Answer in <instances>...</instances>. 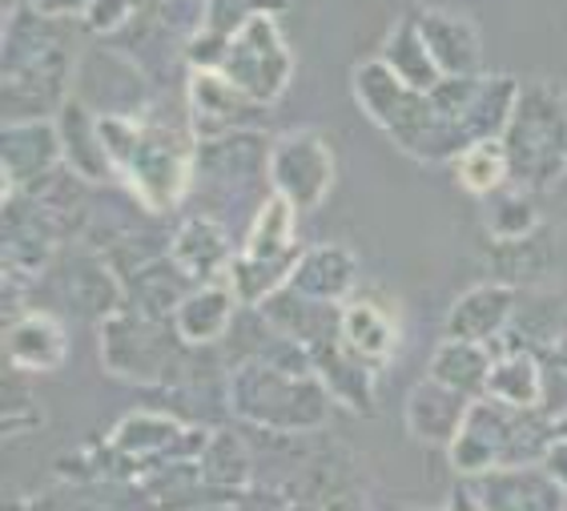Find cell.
<instances>
[{
    "mask_svg": "<svg viewBox=\"0 0 567 511\" xmlns=\"http://www.w3.org/2000/svg\"><path fill=\"white\" fill-rule=\"evenodd\" d=\"M451 174L463 194L487 202L492 194L512 185V162L503 150V137H487V142H471L467 150H458V157L451 162Z\"/></svg>",
    "mask_w": 567,
    "mask_h": 511,
    "instance_id": "obj_31",
    "label": "cell"
},
{
    "mask_svg": "<svg viewBox=\"0 0 567 511\" xmlns=\"http://www.w3.org/2000/svg\"><path fill=\"white\" fill-rule=\"evenodd\" d=\"M512 182L547 194L567 182V89L559 81H524L515 113L503 130Z\"/></svg>",
    "mask_w": 567,
    "mask_h": 511,
    "instance_id": "obj_5",
    "label": "cell"
},
{
    "mask_svg": "<svg viewBox=\"0 0 567 511\" xmlns=\"http://www.w3.org/2000/svg\"><path fill=\"white\" fill-rule=\"evenodd\" d=\"M234 242L229 229L221 222H214L209 214H189L186 222H177V229L169 234V258L174 266L189 278V286L221 283L234 262Z\"/></svg>",
    "mask_w": 567,
    "mask_h": 511,
    "instance_id": "obj_18",
    "label": "cell"
},
{
    "mask_svg": "<svg viewBox=\"0 0 567 511\" xmlns=\"http://www.w3.org/2000/svg\"><path fill=\"white\" fill-rule=\"evenodd\" d=\"M374 57H379L382 65L391 69L399 81H406L411 89H423V93H431V89L443 81L435 57H431L423 33H419V24L411 21V12H403V17L386 29V37H382L379 53Z\"/></svg>",
    "mask_w": 567,
    "mask_h": 511,
    "instance_id": "obj_29",
    "label": "cell"
},
{
    "mask_svg": "<svg viewBox=\"0 0 567 511\" xmlns=\"http://www.w3.org/2000/svg\"><path fill=\"white\" fill-rule=\"evenodd\" d=\"M539 468L547 471V476L556 479L559 488L567 491V439H551L544 451V459H539Z\"/></svg>",
    "mask_w": 567,
    "mask_h": 511,
    "instance_id": "obj_36",
    "label": "cell"
},
{
    "mask_svg": "<svg viewBox=\"0 0 567 511\" xmlns=\"http://www.w3.org/2000/svg\"><path fill=\"white\" fill-rule=\"evenodd\" d=\"M547 443H551V415L475 399L458 439L447 447V459L463 479H475L499 468H532L544 459Z\"/></svg>",
    "mask_w": 567,
    "mask_h": 511,
    "instance_id": "obj_6",
    "label": "cell"
},
{
    "mask_svg": "<svg viewBox=\"0 0 567 511\" xmlns=\"http://www.w3.org/2000/svg\"><path fill=\"white\" fill-rule=\"evenodd\" d=\"M411 21L419 24L426 49L435 57L443 76H480L487 73V53H483V33L475 17L447 4H415Z\"/></svg>",
    "mask_w": 567,
    "mask_h": 511,
    "instance_id": "obj_14",
    "label": "cell"
},
{
    "mask_svg": "<svg viewBox=\"0 0 567 511\" xmlns=\"http://www.w3.org/2000/svg\"><path fill=\"white\" fill-rule=\"evenodd\" d=\"M137 4L142 0H93L85 9V17H81V24H85L89 33L113 41L121 29H130V21L137 17Z\"/></svg>",
    "mask_w": 567,
    "mask_h": 511,
    "instance_id": "obj_35",
    "label": "cell"
},
{
    "mask_svg": "<svg viewBox=\"0 0 567 511\" xmlns=\"http://www.w3.org/2000/svg\"><path fill=\"white\" fill-rule=\"evenodd\" d=\"M97 117L113 177H121V185L150 214L182 206V197L194 185L197 162V133L189 125V113L174 117L150 101L137 113H97Z\"/></svg>",
    "mask_w": 567,
    "mask_h": 511,
    "instance_id": "obj_1",
    "label": "cell"
},
{
    "mask_svg": "<svg viewBox=\"0 0 567 511\" xmlns=\"http://www.w3.org/2000/svg\"><path fill=\"white\" fill-rule=\"evenodd\" d=\"M298 218L302 214L286 197L270 194L266 206L246 226V234H241V246L234 254V262H229L226 283L234 286V294H238V303L246 310L262 306L270 294H278L290 283V274H295L298 258L306 251L298 242Z\"/></svg>",
    "mask_w": 567,
    "mask_h": 511,
    "instance_id": "obj_7",
    "label": "cell"
},
{
    "mask_svg": "<svg viewBox=\"0 0 567 511\" xmlns=\"http://www.w3.org/2000/svg\"><path fill=\"white\" fill-rule=\"evenodd\" d=\"M492 270L512 290H539L556 274V242L544 226L519 242H492Z\"/></svg>",
    "mask_w": 567,
    "mask_h": 511,
    "instance_id": "obj_27",
    "label": "cell"
},
{
    "mask_svg": "<svg viewBox=\"0 0 567 511\" xmlns=\"http://www.w3.org/2000/svg\"><path fill=\"white\" fill-rule=\"evenodd\" d=\"M4 355L17 370L53 375L69 362V330L49 310H24L4 323Z\"/></svg>",
    "mask_w": 567,
    "mask_h": 511,
    "instance_id": "obj_23",
    "label": "cell"
},
{
    "mask_svg": "<svg viewBox=\"0 0 567 511\" xmlns=\"http://www.w3.org/2000/svg\"><path fill=\"white\" fill-rule=\"evenodd\" d=\"M110 451L125 463H137V468L162 471L174 468V463H194L202 459L209 443V431L202 423H186V419H174V415H157V411H130L121 415V423L110 431Z\"/></svg>",
    "mask_w": 567,
    "mask_h": 511,
    "instance_id": "obj_11",
    "label": "cell"
},
{
    "mask_svg": "<svg viewBox=\"0 0 567 511\" xmlns=\"http://www.w3.org/2000/svg\"><path fill=\"white\" fill-rule=\"evenodd\" d=\"M451 511H567V491L539 463L499 468L467 479L455 491Z\"/></svg>",
    "mask_w": 567,
    "mask_h": 511,
    "instance_id": "obj_13",
    "label": "cell"
},
{
    "mask_svg": "<svg viewBox=\"0 0 567 511\" xmlns=\"http://www.w3.org/2000/svg\"><path fill=\"white\" fill-rule=\"evenodd\" d=\"M322 511H371L359 495H334V500L322 503Z\"/></svg>",
    "mask_w": 567,
    "mask_h": 511,
    "instance_id": "obj_38",
    "label": "cell"
},
{
    "mask_svg": "<svg viewBox=\"0 0 567 511\" xmlns=\"http://www.w3.org/2000/svg\"><path fill=\"white\" fill-rule=\"evenodd\" d=\"M238 310H246V306L238 303L234 286L221 278V283L194 286V290L177 303L169 327H174V335L182 338L189 350H206V347H218L221 338L238 327Z\"/></svg>",
    "mask_w": 567,
    "mask_h": 511,
    "instance_id": "obj_20",
    "label": "cell"
},
{
    "mask_svg": "<svg viewBox=\"0 0 567 511\" xmlns=\"http://www.w3.org/2000/svg\"><path fill=\"white\" fill-rule=\"evenodd\" d=\"M295 49L278 24V12H254L226 37L218 73L229 76L246 98L274 110L295 81Z\"/></svg>",
    "mask_w": 567,
    "mask_h": 511,
    "instance_id": "obj_9",
    "label": "cell"
},
{
    "mask_svg": "<svg viewBox=\"0 0 567 511\" xmlns=\"http://www.w3.org/2000/svg\"><path fill=\"white\" fill-rule=\"evenodd\" d=\"M471 407H475L471 395L455 391V387H443L431 375H423L403 402L406 436L423 447H443L447 451L458 439V431H463V423H467Z\"/></svg>",
    "mask_w": 567,
    "mask_h": 511,
    "instance_id": "obj_16",
    "label": "cell"
},
{
    "mask_svg": "<svg viewBox=\"0 0 567 511\" xmlns=\"http://www.w3.org/2000/svg\"><path fill=\"white\" fill-rule=\"evenodd\" d=\"M186 113L197 142H214V137H229V133L246 130H266V117H270L266 105L246 98L218 69H186Z\"/></svg>",
    "mask_w": 567,
    "mask_h": 511,
    "instance_id": "obj_12",
    "label": "cell"
},
{
    "mask_svg": "<svg viewBox=\"0 0 567 511\" xmlns=\"http://www.w3.org/2000/svg\"><path fill=\"white\" fill-rule=\"evenodd\" d=\"M483 222H487L492 242H519V238H527V234H535V229L544 226L535 194L532 190H524V185H515V182L507 185V190H499V194L487 197V214H483Z\"/></svg>",
    "mask_w": 567,
    "mask_h": 511,
    "instance_id": "obj_33",
    "label": "cell"
},
{
    "mask_svg": "<svg viewBox=\"0 0 567 511\" xmlns=\"http://www.w3.org/2000/svg\"><path fill=\"white\" fill-rule=\"evenodd\" d=\"M310 362H315V375L327 382V391L334 395L339 407H347L354 415L374 411V399H379V367L362 362L359 355H350L342 347V338H330V343L310 350Z\"/></svg>",
    "mask_w": 567,
    "mask_h": 511,
    "instance_id": "obj_25",
    "label": "cell"
},
{
    "mask_svg": "<svg viewBox=\"0 0 567 511\" xmlns=\"http://www.w3.org/2000/svg\"><path fill=\"white\" fill-rule=\"evenodd\" d=\"M487 350H492V375H487L483 399L519 407V411H539V402H544V362H539V355L524 347L515 330L499 335Z\"/></svg>",
    "mask_w": 567,
    "mask_h": 511,
    "instance_id": "obj_21",
    "label": "cell"
},
{
    "mask_svg": "<svg viewBox=\"0 0 567 511\" xmlns=\"http://www.w3.org/2000/svg\"><path fill=\"white\" fill-rule=\"evenodd\" d=\"M515 310H519V290H512V286L495 283V278L471 286V290H463L451 303L443 338H463V343L492 347L495 338L512 330Z\"/></svg>",
    "mask_w": 567,
    "mask_h": 511,
    "instance_id": "obj_17",
    "label": "cell"
},
{
    "mask_svg": "<svg viewBox=\"0 0 567 511\" xmlns=\"http://www.w3.org/2000/svg\"><path fill=\"white\" fill-rule=\"evenodd\" d=\"M69 24L73 21L44 17L37 4L4 17V41H0L4 125L56 117L76 93V49Z\"/></svg>",
    "mask_w": 567,
    "mask_h": 511,
    "instance_id": "obj_2",
    "label": "cell"
},
{
    "mask_svg": "<svg viewBox=\"0 0 567 511\" xmlns=\"http://www.w3.org/2000/svg\"><path fill=\"white\" fill-rule=\"evenodd\" d=\"M33 4L44 17H56V21H81L93 0H33Z\"/></svg>",
    "mask_w": 567,
    "mask_h": 511,
    "instance_id": "obj_37",
    "label": "cell"
},
{
    "mask_svg": "<svg viewBox=\"0 0 567 511\" xmlns=\"http://www.w3.org/2000/svg\"><path fill=\"white\" fill-rule=\"evenodd\" d=\"M44 427V402L33 391L4 387V439L29 436Z\"/></svg>",
    "mask_w": 567,
    "mask_h": 511,
    "instance_id": "obj_34",
    "label": "cell"
},
{
    "mask_svg": "<svg viewBox=\"0 0 567 511\" xmlns=\"http://www.w3.org/2000/svg\"><path fill=\"white\" fill-rule=\"evenodd\" d=\"M169 318H157L142 306L125 303L113 318L101 323V367L105 375L133 387H169L186 362V343L165 327Z\"/></svg>",
    "mask_w": 567,
    "mask_h": 511,
    "instance_id": "obj_8",
    "label": "cell"
},
{
    "mask_svg": "<svg viewBox=\"0 0 567 511\" xmlns=\"http://www.w3.org/2000/svg\"><path fill=\"white\" fill-rule=\"evenodd\" d=\"M426 375L435 382H443V387H455V391L471 395V399H483L487 395V375H492V350L483 347V343L443 338L431 350Z\"/></svg>",
    "mask_w": 567,
    "mask_h": 511,
    "instance_id": "obj_30",
    "label": "cell"
},
{
    "mask_svg": "<svg viewBox=\"0 0 567 511\" xmlns=\"http://www.w3.org/2000/svg\"><path fill=\"white\" fill-rule=\"evenodd\" d=\"M56 133H61V153H65V170H73L85 185L110 182L113 165L105 142H101V117L85 98H69L65 110L56 113Z\"/></svg>",
    "mask_w": 567,
    "mask_h": 511,
    "instance_id": "obj_24",
    "label": "cell"
},
{
    "mask_svg": "<svg viewBox=\"0 0 567 511\" xmlns=\"http://www.w3.org/2000/svg\"><path fill=\"white\" fill-rule=\"evenodd\" d=\"M125 303H130V294H125V283H121V274L113 270L110 258L85 254V258L69 270V306H73L81 318H89V323L101 327V323L117 315Z\"/></svg>",
    "mask_w": 567,
    "mask_h": 511,
    "instance_id": "obj_28",
    "label": "cell"
},
{
    "mask_svg": "<svg viewBox=\"0 0 567 511\" xmlns=\"http://www.w3.org/2000/svg\"><path fill=\"white\" fill-rule=\"evenodd\" d=\"M350 89H354L359 110L367 113L411 162L451 165L458 157L463 142H458V133L451 130L447 121L439 117V110L431 105V93L399 81L379 57H367V61L354 65Z\"/></svg>",
    "mask_w": 567,
    "mask_h": 511,
    "instance_id": "obj_4",
    "label": "cell"
},
{
    "mask_svg": "<svg viewBox=\"0 0 567 511\" xmlns=\"http://www.w3.org/2000/svg\"><path fill=\"white\" fill-rule=\"evenodd\" d=\"M226 407L234 419L274 436H310L330 423L334 395L315 370H295L262 355H246L229 370Z\"/></svg>",
    "mask_w": 567,
    "mask_h": 511,
    "instance_id": "obj_3",
    "label": "cell"
},
{
    "mask_svg": "<svg viewBox=\"0 0 567 511\" xmlns=\"http://www.w3.org/2000/svg\"><path fill=\"white\" fill-rule=\"evenodd\" d=\"M551 439H567V411L551 415Z\"/></svg>",
    "mask_w": 567,
    "mask_h": 511,
    "instance_id": "obj_39",
    "label": "cell"
},
{
    "mask_svg": "<svg viewBox=\"0 0 567 511\" xmlns=\"http://www.w3.org/2000/svg\"><path fill=\"white\" fill-rule=\"evenodd\" d=\"M250 451L234 431H209V443L197 459L202 483L214 491H241L250 483Z\"/></svg>",
    "mask_w": 567,
    "mask_h": 511,
    "instance_id": "obj_32",
    "label": "cell"
},
{
    "mask_svg": "<svg viewBox=\"0 0 567 511\" xmlns=\"http://www.w3.org/2000/svg\"><path fill=\"white\" fill-rule=\"evenodd\" d=\"M65 165L56 117L49 121H12L0 137V174H4V197L24 194L49 174Z\"/></svg>",
    "mask_w": 567,
    "mask_h": 511,
    "instance_id": "obj_15",
    "label": "cell"
},
{
    "mask_svg": "<svg viewBox=\"0 0 567 511\" xmlns=\"http://www.w3.org/2000/svg\"><path fill=\"white\" fill-rule=\"evenodd\" d=\"M266 170H270L274 194L286 197L298 214H315L334 194L339 153H334L330 137H322L315 125H298V130L274 133Z\"/></svg>",
    "mask_w": 567,
    "mask_h": 511,
    "instance_id": "obj_10",
    "label": "cell"
},
{
    "mask_svg": "<svg viewBox=\"0 0 567 511\" xmlns=\"http://www.w3.org/2000/svg\"><path fill=\"white\" fill-rule=\"evenodd\" d=\"M4 4V17H12V12H21V9H29L33 0H0Z\"/></svg>",
    "mask_w": 567,
    "mask_h": 511,
    "instance_id": "obj_40",
    "label": "cell"
},
{
    "mask_svg": "<svg viewBox=\"0 0 567 511\" xmlns=\"http://www.w3.org/2000/svg\"><path fill=\"white\" fill-rule=\"evenodd\" d=\"M359 278H362L359 254L350 251L347 242H315V246L302 251V258H298L295 274H290L286 286H295L298 294L318 298V303L347 306L359 294Z\"/></svg>",
    "mask_w": 567,
    "mask_h": 511,
    "instance_id": "obj_19",
    "label": "cell"
},
{
    "mask_svg": "<svg viewBox=\"0 0 567 511\" xmlns=\"http://www.w3.org/2000/svg\"><path fill=\"white\" fill-rule=\"evenodd\" d=\"M4 511H29V503H24V500H12V503H4Z\"/></svg>",
    "mask_w": 567,
    "mask_h": 511,
    "instance_id": "obj_41",
    "label": "cell"
},
{
    "mask_svg": "<svg viewBox=\"0 0 567 511\" xmlns=\"http://www.w3.org/2000/svg\"><path fill=\"white\" fill-rule=\"evenodd\" d=\"M339 338L350 355H359L362 362H371V367L382 370L399 355V318H394V310H386L379 298L354 294V298L342 306Z\"/></svg>",
    "mask_w": 567,
    "mask_h": 511,
    "instance_id": "obj_26",
    "label": "cell"
},
{
    "mask_svg": "<svg viewBox=\"0 0 567 511\" xmlns=\"http://www.w3.org/2000/svg\"><path fill=\"white\" fill-rule=\"evenodd\" d=\"M258 318L266 327L278 330L282 338L298 343V347L315 350L330 338H339V323H342V306L334 303H318V298H306L295 286H282L278 294H270L262 306H254Z\"/></svg>",
    "mask_w": 567,
    "mask_h": 511,
    "instance_id": "obj_22",
    "label": "cell"
}]
</instances>
